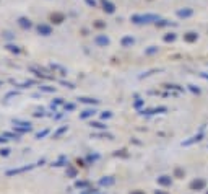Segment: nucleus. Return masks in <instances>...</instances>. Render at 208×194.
I'll list each match as a JSON object with an SVG mask.
<instances>
[{
    "mask_svg": "<svg viewBox=\"0 0 208 194\" xmlns=\"http://www.w3.org/2000/svg\"><path fill=\"white\" fill-rule=\"evenodd\" d=\"M13 129H15L16 132L23 134V132H30V131H33V126H31V123H26V121L13 119Z\"/></svg>",
    "mask_w": 208,
    "mask_h": 194,
    "instance_id": "nucleus-1",
    "label": "nucleus"
},
{
    "mask_svg": "<svg viewBox=\"0 0 208 194\" xmlns=\"http://www.w3.org/2000/svg\"><path fill=\"white\" fill-rule=\"evenodd\" d=\"M158 20H159L158 15H133L132 17V21L137 23V25H140V23H153V21L158 23Z\"/></svg>",
    "mask_w": 208,
    "mask_h": 194,
    "instance_id": "nucleus-2",
    "label": "nucleus"
},
{
    "mask_svg": "<svg viewBox=\"0 0 208 194\" xmlns=\"http://www.w3.org/2000/svg\"><path fill=\"white\" fill-rule=\"evenodd\" d=\"M38 33L41 34V36H51L52 34V28L49 26V25H46V23H41V25H38Z\"/></svg>",
    "mask_w": 208,
    "mask_h": 194,
    "instance_id": "nucleus-3",
    "label": "nucleus"
},
{
    "mask_svg": "<svg viewBox=\"0 0 208 194\" xmlns=\"http://www.w3.org/2000/svg\"><path fill=\"white\" fill-rule=\"evenodd\" d=\"M18 26L21 28V30H31V28H33V23H31L30 18L20 17V18H18Z\"/></svg>",
    "mask_w": 208,
    "mask_h": 194,
    "instance_id": "nucleus-4",
    "label": "nucleus"
},
{
    "mask_svg": "<svg viewBox=\"0 0 208 194\" xmlns=\"http://www.w3.org/2000/svg\"><path fill=\"white\" fill-rule=\"evenodd\" d=\"M36 165H26V167H21V168H15V170H8L7 171V176H13V175H18V173H23V171H28L34 168Z\"/></svg>",
    "mask_w": 208,
    "mask_h": 194,
    "instance_id": "nucleus-5",
    "label": "nucleus"
},
{
    "mask_svg": "<svg viewBox=\"0 0 208 194\" xmlns=\"http://www.w3.org/2000/svg\"><path fill=\"white\" fill-rule=\"evenodd\" d=\"M95 42L98 46H103V47H106L107 44H109V38H107L106 34H98L96 38H95Z\"/></svg>",
    "mask_w": 208,
    "mask_h": 194,
    "instance_id": "nucleus-6",
    "label": "nucleus"
},
{
    "mask_svg": "<svg viewBox=\"0 0 208 194\" xmlns=\"http://www.w3.org/2000/svg\"><path fill=\"white\" fill-rule=\"evenodd\" d=\"M63 20H65V15H63V13H59V12H54V13H51V21H52V23H55V25H60Z\"/></svg>",
    "mask_w": 208,
    "mask_h": 194,
    "instance_id": "nucleus-7",
    "label": "nucleus"
},
{
    "mask_svg": "<svg viewBox=\"0 0 208 194\" xmlns=\"http://www.w3.org/2000/svg\"><path fill=\"white\" fill-rule=\"evenodd\" d=\"M190 188L195 189V191H200V189L205 188V181H203V179H195V181L190 183Z\"/></svg>",
    "mask_w": 208,
    "mask_h": 194,
    "instance_id": "nucleus-8",
    "label": "nucleus"
},
{
    "mask_svg": "<svg viewBox=\"0 0 208 194\" xmlns=\"http://www.w3.org/2000/svg\"><path fill=\"white\" fill-rule=\"evenodd\" d=\"M101 3L104 7V12H107V13H114V12H116V7H114V3H111L109 0H101Z\"/></svg>",
    "mask_w": 208,
    "mask_h": 194,
    "instance_id": "nucleus-9",
    "label": "nucleus"
},
{
    "mask_svg": "<svg viewBox=\"0 0 208 194\" xmlns=\"http://www.w3.org/2000/svg\"><path fill=\"white\" fill-rule=\"evenodd\" d=\"M158 183H159L161 186H171V183H173V178L171 176H166V175H163L158 178Z\"/></svg>",
    "mask_w": 208,
    "mask_h": 194,
    "instance_id": "nucleus-10",
    "label": "nucleus"
},
{
    "mask_svg": "<svg viewBox=\"0 0 208 194\" xmlns=\"http://www.w3.org/2000/svg\"><path fill=\"white\" fill-rule=\"evenodd\" d=\"M122 46L124 47H130V46H133V42H135V39L132 38V36H124V38H122Z\"/></svg>",
    "mask_w": 208,
    "mask_h": 194,
    "instance_id": "nucleus-11",
    "label": "nucleus"
},
{
    "mask_svg": "<svg viewBox=\"0 0 208 194\" xmlns=\"http://www.w3.org/2000/svg\"><path fill=\"white\" fill-rule=\"evenodd\" d=\"M99 184H101V186H111V184H114V178H111V176H104V178L99 179Z\"/></svg>",
    "mask_w": 208,
    "mask_h": 194,
    "instance_id": "nucleus-12",
    "label": "nucleus"
},
{
    "mask_svg": "<svg viewBox=\"0 0 208 194\" xmlns=\"http://www.w3.org/2000/svg\"><path fill=\"white\" fill-rule=\"evenodd\" d=\"M95 109H85V111H81V114H80V118L81 119H88V118H91V116H95Z\"/></svg>",
    "mask_w": 208,
    "mask_h": 194,
    "instance_id": "nucleus-13",
    "label": "nucleus"
},
{
    "mask_svg": "<svg viewBox=\"0 0 208 194\" xmlns=\"http://www.w3.org/2000/svg\"><path fill=\"white\" fill-rule=\"evenodd\" d=\"M197 38H198L197 33H187V34L184 36V39L187 41V42H193V41H197Z\"/></svg>",
    "mask_w": 208,
    "mask_h": 194,
    "instance_id": "nucleus-14",
    "label": "nucleus"
},
{
    "mask_svg": "<svg viewBox=\"0 0 208 194\" xmlns=\"http://www.w3.org/2000/svg\"><path fill=\"white\" fill-rule=\"evenodd\" d=\"M81 103H88V104H98V99H93V98H86V96H81L78 98Z\"/></svg>",
    "mask_w": 208,
    "mask_h": 194,
    "instance_id": "nucleus-15",
    "label": "nucleus"
},
{
    "mask_svg": "<svg viewBox=\"0 0 208 194\" xmlns=\"http://www.w3.org/2000/svg\"><path fill=\"white\" fill-rule=\"evenodd\" d=\"M67 131H68V127H67V126H62L60 129H57V132L54 134V139H57V137H60V135H62L63 132H67Z\"/></svg>",
    "mask_w": 208,
    "mask_h": 194,
    "instance_id": "nucleus-16",
    "label": "nucleus"
},
{
    "mask_svg": "<svg viewBox=\"0 0 208 194\" xmlns=\"http://www.w3.org/2000/svg\"><path fill=\"white\" fill-rule=\"evenodd\" d=\"M88 186H90V183H88V181H75V188H78V189L88 188Z\"/></svg>",
    "mask_w": 208,
    "mask_h": 194,
    "instance_id": "nucleus-17",
    "label": "nucleus"
},
{
    "mask_svg": "<svg viewBox=\"0 0 208 194\" xmlns=\"http://www.w3.org/2000/svg\"><path fill=\"white\" fill-rule=\"evenodd\" d=\"M41 91H46V93H54L55 91V87H47V85H41Z\"/></svg>",
    "mask_w": 208,
    "mask_h": 194,
    "instance_id": "nucleus-18",
    "label": "nucleus"
},
{
    "mask_svg": "<svg viewBox=\"0 0 208 194\" xmlns=\"http://www.w3.org/2000/svg\"><path fill=\"white\" fill-rule=\"evenodd\" d=\"M7 49H8L10 52H15V54L21 52V49H20L18 46H13V44H7Z\"/></svg>",
    "mask_w": 208,
    "mask_h": 194,
    "instance_id": "nucleus-19",
    "label": "nucleus"
},
{
    "mask_svg": "<svg viewBox=\"0 0 208 194\" xmlns=\"http://www.w3.org/2000/svg\"><path fill=\"white\" fill-rule=\"evenodd\" d=\"M177 15L181 17V18H182V17H184V18H185V17H190V15H192V10H179Z\"/></svg>",
    "mask_w": 208,
    "mask_h": 194,
    "instance_id": "nucleus-20",
    "label": "nucleus"
},
{
    "mask_svg": "<svg viewBox=\"0 0 208 194\" xmlns=\"http://www.w3.org/2000/svg\"><path fill=\"white\" fill-rule=\"evenodd\" d=\"M91 127H95V129H103V131H106L107 126L103 124V123H91Z\"/></svg>",
    "mask_w": 208,
    "mask_h": 194,
    "instance_id": "nucleus-21",
    "label": "nucleus"
},
{
    "mask_svg": "<svg viewBox=\"0 0 208 194\" xmlns=\"http://www.w3.org/2000/svg\"><path fill=\"white\" fill-rule=\"evenodd\" d=\"M63 163H65V157H60L57 162L52 163V167H63Z\"/></svg>",
    "mask_w": 208,
    "mask_h": 194,
    "instance_id": "nucleus-22",
    "label": "nucleus"
},
{
    "mask_svg": "<svg viewBox=\"0 0 208 194\" xmlns=\"http://www.w3.org/2000/svg\"><path fill=\"white\" fill-rule=\"evenodd\" d=\"M49 134V129H44V131H41L36 134V139H42V137H46V135Z\"/></svg>",
    "mask_w": 208,
    "mask_h": 194,
    "instance_id": "nucleus-23",
    "label": "nucleus"
},
{
    "mask_svg": "<svg viewBox=\"0 0 208 194\" xmlns=\"http://www.w3.org/2000/svg\"><path fill=\"white\" fill-rule=\"evenodd\" d=\"M7 137H12V139H15V140H20V135L18 134H13V132H5Z\"/></svg>",
    "mask_w": 208,
    "mask_h": 194,
    "instance_id": "nucleus-24",
    "label": "nucleus"
},
{
    "mask_svg": "<svg viewBox=\"0 0 208 194\" xmlns=\"http://www.w3.org/2000/svg\"><path fill=\"white\" fill-rule=\"evenodd\" d=\"M0 155H2V157H8L10 155V148H0Z\"/></svg>",
    "mask_w": 208,
    "mask_h": 194,
    "instance_id": "nucleus-25",
    "label": "nucleus"
},
{
    "mask_svg": "<svg viewBox=\"0 0 208 194\" xmlns=\"http://www.w3.org/2000/svg\"><path fill=\"white\" fill-rule=\"evenodd\" d=\"M59 104H65V103H63V99H62V98H57V99H55V101L52 103V106H54V109H55V106H59Z\"/></svg>",
    "mask_w": 208,
    "mask_h": 194,
    "instance_id": "nucleus-26",
    "label": "nucleus"
},
{
    "mask_svg": "<svg viewBox=\"0 0 208 194\" xmlns=\"http://www.w3.org/2000/svg\"><path fill=\"white\" fill-rule=\"evenodd\" d=\"M63 108H65V111H73L75 109V104H72V103H65V104H63Z\"/></svg>",
    "mask_w": 208,
    "mask_h": 194,
    "instance_id": "nucleus-27",
    "label": "nucleus"
},
{
    "mask_svg": "<svg viewBox=\"0 0 208 194\" xmlns=\"http://www.w3.org/2000/svg\"><path fill=\"white\" fill-rule=\"evenodd\" d=\"M155 52H158V47H155V46H151L150 49H146V51H145V54H155Z\"/></svg>",
    "mask_w": 208,
    "mask_h": 194,
    "instance_id": "nucleus-28",
    "label": "nucleus"
},
{
    "mask_svg": "<svg viewBox=\"0 0 208 194\" xmlns=\"http://www.w3.org/2000/svg\"><path fill=\"white\" fill-rule=\"evenodd\" d=\"M174 175H176V178H184V171H182L181 168H177Z\"/></svg>",
    "mask_w": 208,
    "mask_h": 194,
    "instance_id": "nucleus-29",
    "label": "nucleus"
},
{
    "mask_svg": "<svg viewBox=\"0 0 208 194\" xmlns=\"http://www.w3.org/2000/svg\"><path fill=\"white\" fill-rule=\"evenodd\" d=\"M174 39H176V36H174V34H168V36H164V41H168V42H169V41H174Z\"/></svg>",
    "mask_w": 208,
    "mask_h": 194,
    "instance_id": "nucleus-30",
    "label": "nucleus"
},
{
    "mask_svg": "<svg viewBox=\"0 0 208 194\" xmlns=\"http://www.w3.org/2000/svg\"><path fill=\"white\" fill-rule=\"evenodd\" d=\"M111 116H112V114H111V113H109V111H104V113H103V114H101V118H103V119H109V118H111Z\"/></svg>",
    "mask_w": 208,
    "mask_h": 194,
    "instance_id": "nucleus-31",
    "label": "nucleus"
},
{
    "mask_svg": "<svg viewBox=\"0 0 208 194\" xmlns=\"http://www.w3.org/2000/svg\"><path fill=\"white\" fill-rule=\"evenodd\" d=\"M67 173H68L72 178H75V176H76V171H75L73 168H68V171H67Z\"/></svg>",
    "mask_w": 208,
    "mask_h": 194,
    "instance_id": "nucleus-32",
    "label": "nucleus"
},
{
    "mask_svg": "<svg viewBox=\"0 0 208 194\" xmlns=\"http://www.w3.org/2000/svg\"><path fill=\"white\" fill-rule=\"evenodd\" d=\"M95 26H96V28H104V23H103V21H99V20H98L96 23H95Z\"/></svg>",
    "mask_w": 208,
    "mask_h": 194,
    "instance_id": "nucleus-33",
    "label": "nucleus"
},
{
    "mask_svg": "<svg viewBox=\"0 0 208 194\" xmlns=\"http://www.w3.org/2000/svg\"><path fill=\"white\" fill-rule=\"evenodd\" d=\"M3 36H5L7 39H13V34H12V33H8V31H7V33H3Z\"/></svg>",
    "mask_w": 208,
    "mask_h": 194,
    "instance_id": "nucleus-34",
    "label": "nucleus"
},
{
    "mask_svg": "<svg viewBox=\"0 0 208 194\" xmlns=\"http://www.w3.org/2000/svg\"><path fill=\"white\" fill-rule=\"evenodd\" d=\"M76 165H78V167H85V162L78 158V160H76Z\"/></svg>",
    "mask_w": 208,
    "mask_h": 194,
    "instance_id": "nucleus-35",
    "label": "nucleus"
},
{
    "mask_svg": "<svg viewBox=\"0 0 208 194\" xmlns=\"http://www.w3.org/2000/svg\"><path fill=\"white\" fill-rule=\"evenodd\" d=\"M130 194H145V191H132Z\"/></svg>",
    "mask_w": 208,
    "mask_h": 194,
    "instance_id": "nucleus-36",
    "label": "nucleus"
},
{
    "mask_svg": "<svg viewBox=\"0 0 208 194\" xmlns=\"http://www.w3.org/2000/svg\"><path fill=\"white\" fill-rule=\"evenodd\" d=\"M7 140H8V139H5V137H0V143H5Z\"/></svg>",
    "mask_w": 208,
    "mask_h": 194,
    "instance_id": "nucleus-37",
    "label": "nucleus"
},
{
    "mask_svg": "<svg viewBox=\"0 0 208 194\" xmlns=\"http://www.w3.org/2000/svg\"><path fill=\"white\" fill-rule=\"evenodd\" d=\"M155 194H168V192H166V191H156Z\"/></svg>",
    "mask_w": 208,
    "mask_h": 194,
    "instance_id": "nucleus-38",
    "label": "nucleus"
},
{
    "mask_svg": "<svg viewBox=\"0 0 208 194\" xmlns=\"http://www.w3.org/2000/svg\"><path fill=\"white\" fill-rule=\"evenodd\" d=\"M0 87H2V82H0Z\"/></svg>",
    "mask_w": 208,
    "mask_h": 194,
    "instance_id": "nucleus-39",
    "label": "nucleus"
},
{
    "mask_svg": "<svg viewBox=\"0 0 208 194\" xmlns=\"http://www.w3.org/2000/svg\"><path fill=\"white\" fill-rule=\"evenodd\" d=\"M206 194H208V191H206Z\"/></svg>",
    "mask_w": 208,
    "mask_h": 194,
    "instance_id": "nucleus-40",
    "label": "nucleus"
}]
</instances>
